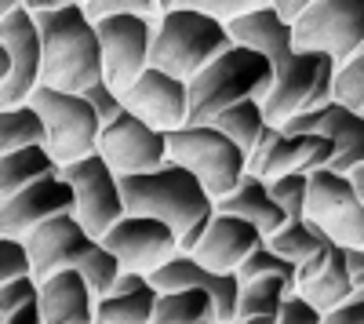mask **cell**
Masks as SVG:
<instances>
[{"label":"cell","mask_w":364,"mask_h":324,"mask_svg":"<svg viewBox=\"0 0 364 324\" xmlns=\"http://www.w3.org/2000/svg\"><path fill=\"white\" fill-rule=\"evenodd\" d=\"M120 193H124V212L157 215L164 219L182 252H193L208 219L215 215V197L204 190V183L190 168L164 161L161 168L120 175Z\"/></svg>","instance_id":"obj_1"},{"label":"cell","mask_w":364,"mask_h":324,"mask_svg":"<svg viewBox=\"0 0 364 324\" xmlns=\"http://www.w3.org/2000/svg\"><path fill=\"white\" fill-rule=\"evenodd\" d=\"M33 15L41 26L44 55L41 84L63 87V92H84L87 84H95L102 77V44L95 18H87L84 4L44 8Z\"/></svg>","instance_id":"obj_2"},{"label":"cell","mask_w":364,"mask_h":324,"mask_svg":"<svg viewBox=\"0 0 364 324\" xmlns=\"http://www.w3.org/2000/svg\"><path fill=\"white\" fill-rule=\"evenodd\" d=\"M269 84H273V58L233 40L190 77V121H211L219 109L248 95L262 102Z\"/></svg>","instance_id":"obj_3"},{"label":"cell","mask_w":364,"mask_h":324,"mask_svg":"<svg viewBox=\"0 0 364 324\" xmlns=\"http://www.w3.org/2000/svg\"><path fill=\"white\" fill-rule=\"evenodd\" d=\"M230 44H233V37H230L223 18L208 15L200 8L175 4V8H164L154 22L149 66L190 80L204 63H211V58Z\"/></svg>","instance_id":"obj_4"},{"label":"cell","mask_w":364,"mask_h":324,"mask_svg":"<svg viewBox=\"0 0 364 324\" xmlns=\"http://www.w3.org/2000/svg\"><path fill=\"white\" fill-rule=\"evenodd\" d=\"M168 161L190 168L211 197L230 193L248 171V153L211 121H186L168 131Z\"/></svg>","instance_id":"obj_5"},{"label":"cell","mask_w":364,"mask_h":324,"mask_svg":"<svg viewBox=\"0 0 364 324\" xmlns=\"http://www.w3.org/2000/svg\"><path fill=\"white\" fill-rule=\"evenodd\" d=\"M331 84H336V58L314 48H291L281 63H273V84L262 99L266 121L284 124L288 117L328 102Z\"/></svg>","instance_id":"obj_6"},{"label":"cell","mask_w":364,"mask_h":324,"mask_svg":"<svg viewBox=\"0 0 364 324\" xmlns=\"http://www.w3.org/2000/svg\"><path fill=\"white\" fill-rule=\"evenodd\" d=\"M29 102L37 106L44 121V146L55 157V164H70L99 150L102 121L95 106L84 99V92H63V87L51 84H37Z\"/></svg>","instance_id":"obj_7"},{"label":"cell","mask_w":364,"mask_h":324,"mask_svg":"<svg viewBox=\"0 0 364 324\" xmlns=\"http://www.w3.org/2000/svg\"><path fill=\"white\" fill-rule=\"evenodd\" d=\"M306 219L343 248L364 244V197L357 193L350 171H336L328 164L310 171Z\"/></svg>","instance_id":"obj_8"},{"label":"cell","mask_w":364,"mask_h":324,"mask_svg":"<svg viewBox=\"0 0 364 324\" xmlns=\"http://www.w3.org/2000/svg\"><path fill=\"white\" fill-rule=\"evenodd\" d=\"M63 179L73 186V215L91 237L102 233L124 215V193H120V175L109 168V161L95 150L87 157H77L70 164H58Z\"/></svg>","instance_id":"obj_9"},{"label":"cell","mask_w":364,"mask_h":324,"mask_svg":"<svg viewBox=\"0 0 364 324\" xmlns=\"http://www.w3.org/2000/svg\"><path fill=\"white\" fill-rule=\"evenodd\" d=\"M291 44L328 51L336 63L364 44V0H314L291 18Z\"/></svg>","instance_id":"obj_10"},{"label":"cell","mask_w":364,"mask_h":324,"mask_svg":"<svg viewBox=\"0 0 364 324\" xmlns=\"http://www.w3.org/2000/svg\"><path fill=\"white\" fill-rule=\"evenodd\" d=\"M154 22L146 15H102L95 18L102 44V77L124 92V87L149 66V44H154Z\"/></svg>","instance_id":"obj_11"},{"label":"cell","mask_w":364,"mask_h":324,"mask_svg":"<svg viewBox=\"0 0 364 324\" xmlns=\"http://www.w3.org/2000/svg\"><path fill=\"white\" fill-rule=\"evenodd\" d=\"M0 40L8 48V80L0 87V106L29 102L33 87L41 84L44 55H41V26L26 4L0 18Z\"/></svg>","instance_id":"obj_12"},{"label":"cell","mask_w":364,"mask_h":324,"mask_svg":"<svg viewBox=\"0 0 364 324\" xmlns=\"http://www.w3.org/2000/svg\"><path fill=\"white\" fill-rule=\"evenodd\" d=\"M124 270H139V274H154L168 255L178 252V237L175 230L157 219V215H139V212H124L102 237H99Z\"/></svg>","instance_id":"obj_13"},{"label":"cell","mask_w":364,"mask_h":324,"mask_svg":"<svg viewBox=\"0 0 364 324\" xmlns=\"http://www.w3.org/2000/svg\"><path fill=\"white\" fill-rule=\"evenodd\" d=\"M99 153L109 161L117 175H135L161 168L168 161V131L146 124L132 109L117 113L99 131Z\"/></svg>","instance_id":"obj_14"},{"label":"cell","mask_w":364,"mask_h":324,"mask_svg":"<svg viewBox=\"0 0 364 324\" xmlns=\"http://www.w3.org/2000/svg\"><path fill=\"white\" fill-rule=\"evenodd\" d=\"M124 109L142 117L146 124H154L161 131L182 128L190 121V80H182L175 73H164L157 66H146L124 92Z\"/></svg>","instance_id":"obj_15"},{"label":"cell","mask_w":364,"mask_h":324,"mask_svg":"<svg viewBox=\"0 0 364 324\" xmlns=\"http://www.w3.org/2000/svg\"><path fill=\"white\" fill-rule=\"evenodd\" d=\"M63 212H73V186L55 168L0 200V233L26 241V233L33 226H41L51 215H63Z\"/></svg>","instance_id":"obj_16"},{"label":"cell","mask_w":364,"mask_h":324,"mask_svg":"<svg viewBox=\"0 0 364 324\" xmlns=\"http://www.w3.org/2000/svg\"><path fill=\"white\" fill-rule=\"evenodd\" d=\"M284 131H321L336 142L328 168L336 171H353L364 161V109H350L336 99H328L321 106H310L281 124Z\"/></svg>","instance_id":"obj_17"},{"label":"cell","mask_w":364,"mask_h":324,"mask_svg":"<svg viewBox=\"0 0 364 324\" xmlns=\"http://www.w3.org/2000/svg\"><path fill=\"white\" fill-rule=\"evenodd\" d=\"M99 237L80 226V219L73 212H63V215H51L44 219L41 226H33L26 233V248H29V270L33 277H48L55 270H66V266H77L84 259V252L95 244Z\"/></svg>","instance_id":"obj_18"},{"label":"cell","mask_w":364,"mask_h":324,"mask_svg":"<svg viewBox=\"0 0 364 324\" xmlns=\"http://www.w3.org/2000/svg\"><path fill=\"white\" fill-rule=\"evenodd\" d=\"M262 241L266 237H262V230L255 222L240 219V215H230V212H215L208 219L200 241L193 244V255L211 270H237L240 262H245V255Z\"/></svg>","instance_id":"obj_19"},{"label":"cell","mask_w":364,"mask_h":324,"mask_svg":"<svg viewBox=\"0 0 364 324\" xmlns=\"http://www.w3.org/2000/svg\"><path fill=\"white\" fill-rule=\"evenodd\" d=\"M41 320L44 324H95V291L77 266L41 277Z\"/></svg>","instance_id":"obj_20"},{"label":"cell","mask_w":364,"mask_h":324,"mask_svg":"<svg viewBox=\"0 0 364 324\" xmlns=\"http://www.w3.org/2000/svg\"><path fill=\"white\" fill-rule=\"evenodd\" d=\"M295 288L306 296L321 313H328L331 306H339L346 296H350V266H346V248L331 241L324 252H317L314 259L299 262V277H295Z\"/></svg>","instance_id":"obj_21"},{"label":"cell","mask_w":364,"mask_h":324,"mask_svg":"<svg viewBox=\"0 0 364 324\" xmlns=\"http://www.w3.org/2000/svg\"><path fill=\"white\" fill-rule=\"evenodd\" d=\"M154 281L139 270H124L106 296L95 299V324H154Z\"/></svg>","instance_id":"obj_22"},{"label":"cell","mask_w":364,"mask_h":324,"mask_svg":"<svg viewBox=\"0 0 364 324\" xmlns=\"http://www.w3.org/2000/svg\"><path fill=\"white\" fill-rule=\"evenodd\" d=\"M215 212H230V215H240V219L255 222V226L262 230V237H269L273 230H281L284 219H288L284 208L273 200L269 183L262 179V175H255V171L240 175V183L215 200Z\"/></svg>","instance_id":"obj_23"},{"label":"cell","mask_w":364,"mask_h":324,"mask_svg":"<svg viewBox=\"0 0 364 324\" xmlns=\"http://www.w3.org/2000/svg\"><path fill=\"white\" fill-rule=\"evenodd\" d=\"M226 29H230V37H233L237 44H248V48L269 55L273 63H281V58L295 48V44H291V22H288L277 8H273V4L230 18Z\"/></svg>","instance_id":"obj_24"},{"label":"cell","mask_w":364,"mask_h":324,"mask_svg":"<svg viewBox=\"0 0 364 324\" xmlns=\"http://www.w3.org/2000/svg\"><path fill=\"white\" fill-rule=\"evenodd\" d=\"M302 142H306V131H284L281 124L266 121L259 142L252 146V153H248V171L262 175V179H273V175H281V171L299 168Z\"/></svg>","instance_id":"obj_25"},{"label":"cell","mask_w":364,"mask_h":324,"mask_svg":"<svg viewBox=\"0 0 364 324\" xmlns=\"http://www.w3.org/2000/svg\"><path fill=\"white\" fill-rule=\"evenodd\" d=\"M291 291L288 281L281 277H252L240 281V296H237V324H277L281 303Z\"/></svg>","instance_id":"obj_26"},{"label":"cell","mask_w":364,"mask_h":324,"mask_svg":"<svg viewBox=\"0 0 364 324\" xmlns=\"http://www.w3.org/2000/svg\"><path fill=\"white\" fill-rule=\"evenodd\" d=\"M154 324H215V303L197 284L157 291Z\"/></svg>","instance_id":"obj_27"},{"label":"cell","mask_w":364,"mask_h":324,"mask_svg":"<svg viewBox=\"0 0 364 324\" xmlns=\"http://www.w3.org/2000/svg\"><path fill=\"white\" fill-rule=\"evenodd\" d=\"M55 157L48 153L44 142H33V146H22V150H8L0 153V200H4L8 193L22 190L26 183L41 179V175L55 171Z\"/></svg>","instance_id":"obj_28"},{"label":"cell","mask_w":364,"mask_h":324,"mask_svg":"<svg viewBox=\"0 0 364 324\" xmlns=\"http://www.w3.org/2000/svg\"><path fill=\"white\" fill-rule=\"evenodd\" d=\"M266 244L277 248L281 255H288L295 266H299V262H306L317 252H324L331 244V237H328L321 226H314L306 215H299V219H284V226L273 230L269 237H266Z\"/></svg>","instance_id":"obj_29"},{"label":"cell","mask_w":364,"mask_h":324,"mask_svg":"<svg viewBox=\"0 0 364 324\" xmlns=\"http://www.w3.org/2000/svg\"><path fill=\"white\" fill-rule=\"evenodd\" d=\"M211 124H215L219 131H226L245 153H252V146L259 142V135L266 128V113H262V102L248 95V99H237L226 109H219L215 117H211Z\"/></svg>","instance_id":"obj_30"},{"label":"cell","mask_w":364,"mask_h":324,"mask_svg":"<svg viewBox=\"0 0 364 324\" xmlns=\"http://www.w3.org/2000/svg\"><path fill=\"white\" fill-rule=\"evenodd\" d=\"M44 142V121L33 102L0 106V153L22 150V146Z\"/></svg>","instance_id":"obj_31"},{"label":"cell","mask_w":364,"mask_h":324,"mask_svg":"<svg viewBox=\"0 0 364 324\" xmlns=\"http://www.w3.org/2000/svg\"><path fill=\"white\" fill-rule=\"evenodd\" d=\"M237 277H240V281H252V277H281V281H288V284L295 288L299 266H295L288 255H281L277 248H269V244L262 241V244H255V248L245 255V262L237 266Z\"/></svg>","instance_id":"obj_32"},{"label":"cell","mask_w":364,"mask_h":324,"mask_svg":"<svg viewBox=\"0 0 364 324\" xmlns=\"http://www.w3.org/2000/svg\"><path fill=\"white\" fill-rule=\"evenodd\" d=\"M77 270H80V277L87 281V288L95 291V299L99 296H106V291L117 284V277L124 274V266H120V259L102 244V241H95L87 252H84V259L77 262Z\"/></svg>","instance_id":"obj_33"},{"label":"cell","mask_w":364,"mask_h":324,"mask_svg":"<svg viewBox=\"0 0 364 324\" xmlns=\"http://www.w3.org/2000/svg\"><path fill=\"white\" fill-rule=\"evenodd\" d=\"M331 99L350 106V109H364V44L353 48L343 63H336V84H331Z\"/></svg>","instance_id":"obj_34"},{"label":"cell","mask_w":364,"mask_h":324,"mask_svg":"<svg viewBox=\"0 0 364 324\" xmlns=\"http://www.w3.org/2000/svg\"><path fill=\"white\" fill-rule=\"evenodd\" d=\"M269 183V193L273 200L284 208L288 219H299V215H306V190H310V171H302V168H291V171H281V175H273Z\"/></svg>","instance_id":"obj_35"},{"label":"cell","mask_w":364,"mask_h":324,"mask_svg":"<svg viewBox=\"0 0 364 324\" xmlns=\"http://www.w3.org/2000/svg\"><path fill=\"white\" fill-rule=\"evenodd\" d=\"M84 11L87 18H102V15H146V18H157L161 15V0H84Z\"/></svg>","instance_id":"obj_36"},{"label":"cell","mask_w":364,"mask_h":324,"mask_svg":"<svg viewBox=\"0 0 364 324\" xmlns=\"http://www.w3.org/2000/svg\"><path fill=\"white\" fill-rule=\"evenodd\" d=\"M22 274H33V270H29V248H26V241L0 233V284L11 281V277H22Z\"/></svg>","instance_id":"obj_37"},{"label":"cell","mask_w":364,"mask_h":324,"mask_svg":"<svg viewBox=\"0 0 364 324\" xmlns=\"http://www.w3.org/2000/svg\"><path fill=\"white\" fill-rule=\"evenodd\" d=\"M41 291V281L33 274H22V277H11L0 284V320H8V313L22 303H33Z\"/></svg>","instance_id":"obj_38"},{"label":"cell","mask_w":364,"mask_h":324,"mask_svg":"<svg viewBox=\"0 0 364 324\" xmlns=\"http://www.w3.org/2000/svg\"><path fill=\"white\" fill-rule=\"evenodd\" d=\"M84 99L95 106V113H99V121L106 124V121H113L117 113H124V99H120V92L106 80V77H99L95 84H87L84 87Z\"/></svg>","instance_id":"obj_39"},{"label":"cell","mask_w":364,"mask_h":324,"mask_svg":"<svg viewBox=\"0 0 364 324\" xmlns=\"http://www.w3.org/2000/svg\"><path fill=\"white\" fill-rule=\"evenodd\" d=\"M277 324H324V313L302 296L299 288H291L284 303H281V313H277Z\"/></svg>","instance_id":"obj_40"},{"label":"cell","mask_w":364,"mask_h":324,"mask_svg":"<svg viewBox=\"0 0 364 324\" xmlns=\"http://www.w3.org/2000/svg\"><path fill=\"white\" fill-rule=\"evenodd\" d=\"M178 4L200 8V11H208V15H215V18L230 22V18H237V15H248V11H255V8L273 4V0H178Z\"/></svg>","instance_id":"obj_41"},{"label":"cell","mask_w":364,"mask_h":324,"mask_svg":"<svg viewBox=\"0 0 364 324\" xmlns=\"http://www.w3.org/2000/svg\"><path fill=\"white\" fill-rule=\"evenodd\" d=\"M331 153H336V142H331L328 135H321V131H306L299 168H302V171H317V168H324V164L331 161Z\"/></svg>","instance_id":"obj_42"},{"label":"cell","mask_w":364,"mask_h":324,"mask_svg":"<svg viewBox=\"0 0 364 324\" xmlns=\"http://www.w3.org/2000/svg\"><path fill=\"white\" fill-rule=\"evenodd\" d=\"M324 324H364V284H353L350 296L324 313Z\"/></svg>","instance_id":"obj_43"},{"label":"cell","mask_w":364,"mask_h":324,"mask_svg":"<svg viewBox=\"0 0 364 324\" xmlns=\"http://www.w3.org/2000/svg\"><path fill=\"white\" fill-rule=\"evenodd\" d=\"M4 324H44V320H41V299L15 306V310L8 313V320H4Z\"/></svg>","instance_id":"obj_44"},{"label":"cell","mask_w":364,"mask_h":324,"mask_svg":"<svg viewBox=\"0 0 364 324\" xmlns=\"http://www.w3.org/2000/svg\"><path fill=\"white\" fill-rule=\"evenodd\" d=\"M346 266H350V281L364 284V244H350L346 248Z\"/></svg>","instance_id":"obj_45"},{"label":"cell","mask_w":364,"mask_h":324,"mask_svg":"<svg viewBox=\"0 0 364 324\" xmlns=\"http://www.w3.org/2000/svg\"><path fill=\"white\" fill-rule=\"evenodd\" d=\"M310 4H314V0H273V8H277V11H281L288 22H291L295 15H302V11L310 8Z\"/></svg>","instance_id":"obj_46"},{"label":"cell","mask_w":364,"mask_h":324,"mask_svg":"<svg viewBox=\"0 0 364 324\" xmlns=\"http://www.w3.org/2000/svg\"><path fill=\"white\" fill-rule=\"evenodd\" d=\"M66 4H84V0H26L29 11H44V8H66Z\"/></svg>","instance_id":"obj_47"},{"label":"cell","mask_w":364,"mask_h":324,"mask_svg":"<svg viewBox=\"0 0 364 324\" xmlns=\"http://www.w3.org/2000/svg\"><path fill=\"white\" fill-rule=\"evenodd\" d=\"M350 179H353V186H357V193L364 197V161H360V164H357V168L350 171Z\"/></svg>","instance_id":"obj_48"},{"label":"cell","mask_w":364,"mask_h":324,"mask_svg":"<svg viewBox=\"0 0 364 324\" xmlns=\"http://www.w3.org/2000/svg\"><path fill=\"white\" fill-rule=\"evenodd\" d=\"M4 80H8V48L0 40V87H4Z\"/></svg>","instance_id":"obj_49"},{"label":"cell","mask_w":364,"mask_h":324,"mask_svg":"<svg viewBox=\"0 0 364 324\" xmlns=\"http://www.w3.org/2000/svg\"><path fill=\"white\" fill-rule=\"evenodd\" d=\"M26 0H0V18H4L8 11H15V8H22Z\"/></svg>","instance_id":"obj_50"},{"label":"cell","mask_w":364,"mask_h":324,"mask_svg":"<svg viewBox=\"0 0 364 324\" xmlns=\"http://www.w3.org/2000/svg\"><path fill=\"white\" fill-rule=\"evenodd\" d=\"M175 4H178V0H161V11H164V8H175Z\"/></svg>","instance_id":"obj_51"},{"label":"cell","mask_w":364,"mask_h":324,"mask_svg":"<svg viewBox=\"0 0 364 324\" xmlns=\"http://www.w3.org/2000/svg\"><path fill=\"white\" fill-rule=\"evenodd\" d=\"M0 324H4V320H0Z\"/></svg>","instance_id":"obj_52"}]
</instances>
